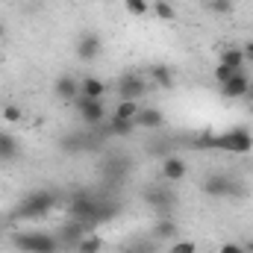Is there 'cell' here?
<instances>
[{"instance_id": "2e32d148", "label": "cell", "mask_w": 253, "mask_h": 253, "mask_svg": "<svg viewBox=\"0 0 253 253\" xmlns=\"http://www.w3.org/2000/svg\"><path fill=\"white\" fill-rule=\"evenodd\" d=\"M218 62L227 65V68H236V71H242L245 68V50L242 47H227V50H221V56H218Z\"/></svg>"}, {"instance_id": "f1b7e54d", "label": "cell", "mask_w": 253, "mask_h": 253, "mask_svg": "<svg viewBox=\"0 0 253 253\" xmlns=\"http://www.w3.org/2000/svg\"><path fill=\"white\" fill-rule=\"evenodd\" d=\"M245 245V253H253V239H248V242H242Z\"/></svg>"}, {"instance_id": "d6986e66", "label": "cell", "mask_w": 253, "mask_h": 253, "mask_svg": "<svg viewBox=\"0 0 253 253\" xmlns=\"http://www.w3.org/2000/svg\"><path fill=\"white\" fill-rule=\"evenodd\" d=\"M138 109H141V103H135V100H118V106H115V118H126V121H135V115H138Z\"/></svg>"}, {"instance_id": "83f0119b", "label": "cell", "mask_w": 253, "mask_h": 253, "mask_svg": "<svg viewBox=\"0 0 253 253\" xmlns=\"http://www.w3.org/2000/svg\"><path fill=\"white\" fill-rule=\"evenodd\" d=\"M245 103H253V80H251V85H248V94H245Z\"/></svg>"}, {"instance_id": "ffe728a7", "label": "cell", "mask_w": 253, "mask_h": 253, "mask_svg": "<svg viewBox=\"0 0 253 253\" xmlns=\"http://www.w3.org/2000/svg\"><path fill=\"white\" fill-rule=\"evenodd\" d=\"M103 251V239L100 236H83L80 245L74 248V253H100Z\"/></svg>"}, {"instance_id": "484cf974", "label": "cell", "mask_w": 253, "mask_h": 253, "mask_svg": "<svg viewBox=\"0 0 253 253\" xmlns=\"http://www.w3.org/2000/svg\"><path fill=\"white\" fill-rule=\"evenodd\" d=\"M218 253H245V245L242 242H224Z\"/></svg>"}, {"instance_id": "9a60e30c", "label": "cell", "mask_w": 253, "mask_h": 253, "mask_svg": "<svg viewBox=\"0 0 253 253\" xmlns=\"http://www.w3.org/2000/svg\"><path fill=\"white\" fill-rule=\"evenodd\" d=\"M103 126H106V132L109 135H132L135 132V121H126V118H106L103 121Z\"/></svg>"}, {"instance_id": "52a82bcc", "label": "cell", "mask_w": 253, "mask_h": 253, "mask_svg": "<svg viewBox=\"0 0 253 253\" xmlns=\"http://www.w3.org/2000/svg\"><path fill=\"white\" fill-rule=\"evenodd\" d=\"M53 94H56V100L74 106V100L80 97V80H77L74 74H59V77L53 80Z\"/></svg>"}, {"instance_id": "44dd1931", "label": "cell", "mask_w": 253, "mask_h": 253, "mask_svg": "<svg viewBox=\"0 0 253 253\" xmlns=\"http://www.w3.org/2000/svg\"><path fill=\"white\" fill-rule=\"evenodd\" d=\"M233 9H236L233 0H206V12L215 15V18H224V15H230Z\"/></svg>"}, {"instance_id": "4fadbf2b", "label": "cell", "mask_w": 253, "mask_h": 253, "mask_svg": "<svg viewBox=\"0 0 253 253\" xmlns=\"http://www.w3.org/2000/svg\"><path fill=\"white\" fill-rule=\"evenodd\" d=\"M21 156V144L9 129H0V162H12Z\"/></svg>"}, {"instance_id": "1f68e13d", "label": "cell", "mask_w": 253, "mask_h": 253, "mask_svg": "<svg viewBox=\"0 0 253 253\" xmlns=\"http://www.w3.org/2000/svg\"><path fill=\"white\" fill-rule=\"evenodd\" d=\"M203 3H206V0H203Z\"/></svg>"}, {"instance_id": "5bb4252c", "label": "cell", "mask_w": 253, "mask_h": 253, "mask_svg": "<svg viewBox=\"0 0 253 253\" xmlns=\"http://www.w3.org/2000/svg\"><path fill=\"white\" fill-rule=\"evenodd\" d=\"M80 94L103 100V97H106V83H103L100 77H80Z\"/></svg>"}, {"instance_id": "7a4b0ae2", "label": "cell", "mask_w": 253, "mask_h": 253, "mask_svg": "<svg viewBox=\"0 0 253 253\" xmlns=\"http://www.w3.org/2000/svg\"><path fill=\"white\" fill-rule=\"evenodd\" d=\"M12 245H15V251H21V253H59L62 251L59 236L44 233V230H24V233H15V236H12Z\"/></svg>"}, {"instance_id": "8992f818", "label": "cell", "mask_w": 253, "mask_h": 253, "mask_svg": "<svg viewBox=\"0 0 253 253\" xmlns=\"http://www.w3.org/2000/svg\"><path fill=\"white\" fill-rule=\"evenodd\" d=\"M147 88H150V80L141 77V74H124L118 80V97L121 100H135L138 103L147 94Z\"/></svg>"}, {"instance_id": "3957f363", "label": "cell", "mask_w": 253, "mask_h": 253, "mask_svg": "<svg viewBox=\"0 0 253 253\" xmlns=\"http://www.w3.org/2000/svg\"><path fill=\"white\" fill-rule=\"evenodd\" d=\"M56 203H59V194H56V191H50V189L33 191V194H27V197L18 203L15 218H24V221H30V218H44Z\"/></svg>"}, {"instance_id": "4dcf8cb0", "label": "cell", "mask_w": 253, "mask_h": 253, "mask_svg": "<svg viewBox=\"0 0 253 253\" xmlns=\"http://www.w3.org/2000/svg\"><path fill=\"white\" fill-rule=\"evenodd\" d=\"M126 253H132V251H126Z\"/></svg>"}, {"instance_id": "5b68a950", "label": "cell", "mask_w": 253, "mask_h": 253, "mask_svg": "<svg viewBox=\"0 0 253 253\" xmlns=\"http://www.w3.org/2000/svg\"><path fill=\"white\" fill-rule=\"evenodd\" d=\"M74 109H77V115H80V121L85 126H97L103 124L109 115H106V103L103 100H97V97H85V94H80L77 100H74Z\"/></svg>"}, {"instance_id": "7c38bea8", "label": "cell", "mask_w": 253, "mask_h": 253, "mask_svg": "<svg viewBox=\"0 0 253 253\" xmlns=\"http://www.w3.org/2000/svg\"><path fill=\"white\" fill-rule=\"evenodd\" d=\"M135 126H144V129H159V126H165V115H162V109H156V106H144V109H138V115H135Z\"/></svg>"}, {"instance_id": "7402d4cb", "label": "cell", "mask_w": 253, "mask_h": 253, "mask_svg": "<svg viewBox=\"0 0 253 253\" xmlns=\"http://www.w3.org/2000/svg\"><path fill=\"white\" fill-rule=\"evenodd\" d=\"M124 6H126V12L135 15V18H141V15L150 12V3H147V0H124Z\"/></svg>"}, {"instance_id": "30bf717a", "label": "cell", "mask_w": 253, "mask_h": 253, "mask_svg": "<svg viewBox=\"0 0 253 253\" xmlns=\"http://www.w3.org/2000/svg\"><path fill=\"white\" fill-rule=\"evenodd\" d=\"M147 80L150 85H159V88H174V68L165 62H153L147 68Z\"/></svg>"}, {"instance_id": "f546056e", "label": "cell", "mask_w": 253, "mask_h": 253, "mask_svg": "<svg viewBox=\"0 0 253 253\" xmlns=\"http://www.w3.org/2000/svg\"><path fill=\"white\" fill-rule=\"evenodd\" d=\"M3 36H6V24L0 21V39H3Z\"/></svg>"}, {"instance_id": "ac0fdd59", "label": "cell", "mask_w": 253, "mask_h": 253, "mask_svg": "<svg viewBox=\"0 0 253 253\" xmlns=\"http://www.w3.org/2000/svg\"><path fill=\"white\" fill-rule=\"evenodd\" d=\"M150 12H153L156 18L168 21V24H174V21H177V9H174L168 0H153V3H150Z\"/></svg>"}, {"instance_id": "603a6c76", "label": "cell", "mask_w": 253, "mask_h": 253, "mask_svg": "<svg viewBox=\"0 0 253 253\" xmlns=\"http://www.w3.org/2000/svg\"><path fill=\"white\" fill-rule=\"evenodd\" d=\"M242 71H245V68H242ZM236 74H239L236 68H227V65H221V62L215 65V83H218V85H224V83H227V80H233Z\"/></svg>"}, {"instance_id": "d4e9b609", "label": "cell", "mask_w": 253, "mask_h": 253, "mask_svg": "<svg viewBox=\"0 0 253 253\" xmlns=\"http://www.w3.org/2000/svg\"><path fill=\"white\" fill-rule=\"evenodd\" d=\"M0 118H3L6 124H18V121H21V109H18L15 103H6L3 112H0Z\"/></svg>"}, {"instance_id": "9c48e42d", "label": "cell", "mask_w": 253, "mask_h": 253, "mask_svg": "<svg viewBox=\"0 0 253 253\" xmlns=\"http://www.w3.org/2000/svg\"><path fill=\"white\" fill-rule=\"evenodd\" d=\"M248 85H251V74H248V71H239L233 80H227V83L218 85V88H221V94H224L227 100H245Z\"/></svg>"}, {"instance_id": "ba28073f", "label": "cell", "mask_w": 253, "mask_h": 253, "mask_svg": "<svg viewBox=\"0 0 253 253\" xmlns=\"http://www.w3.org/2000/svg\"><path fill=\"white\" fill-rule=\"evenodd\" d=\"M100 50H103V42H100L97 33H83V36L77 39V56H80L83 62H94V59L100 56Z\"/></svg>"}, {"instance_id": "cb8c5ba5", "label": "cell", "mask_w": 253, "mask_h": 253, "mask_svg": "<svg viewBox=\"0 0 253 253\" xmlns=\"http://www.w3.org/2000/svg\"><path fill=\"white\" fill-rule=\"evenodd\" d=\"M171 253H197V245L191 239H174L171 242Z\"/></svg>"}, {"instance_id": "e0dca14e", "label": "cell", "mask_w": 253, "mask_h": 253, "mask_svg": "<svg viewBox=\"0 0 253 253\" xmlns=\"http://www.w3.org/2000/svg\"><path fill=\"white\" fill-rule=\"evenodd\" d=\"M153 239H159V242H174V239H177V224H174L171 218H162V221L153 227Z\"/></svg>"}, {"instance_id": "8fae6325", "label": "cell", "mask_w": 253, "mask_h": 253, "mask_svg": "<svg viewBox=\"0 0 253 253\" xmlns=\"http://www.w3.org/2000/svg\"><path fill=\"white\" fill-rule=\"evenodd\" d=\"M186 174H189L186 159H180V156H165V162H162V177H165L168 183H180Z\"/></svg>"}, {"instance_id": "277c9868", "label": "cell", "mask_w": 253, "mask_h": 253, "mask_svg": "<svg viewBox=\"0 0 253 253\" xmlns=\"http://www.w3.org/2000/svg\"><path fill=\"white\" fill-rule=\"evenodd\" d=\"M200 189H203V194H209V197H239V194H245L242 186L233 180V174H227V171L206 174L203 183H200Z\"/></svg>"}, {"instance_id": "4316f807", "label": "cell", "mask_w": 253, "mask_h": 253, "mask_svg": "<svg viewBox=\"0 0 253 253\" xmlns=\"http://www.w3.org/2000/svg\"><path fill=\"white\" fill-rule=\"evenodd\" d=\"M242 50H245V62H248V65H253V42H248V44H245Z\"/></svg>"}, {"instance_id": "6da1fadb", "label": "cell", "mask_w": 253, "mask_h": 253, "mask_svg": "<svg viewBox=\"0 0 253 253\" xmlns=\"http://www.w3.org/2000/svg\"><path fill=\"white\" fill-rule=\"evenodd\" d=\"M203 144L212 147V150H224V153H251L253 132L248 126H233V129H227L221 135H206Z\"/></svg>"}]
</instances>
